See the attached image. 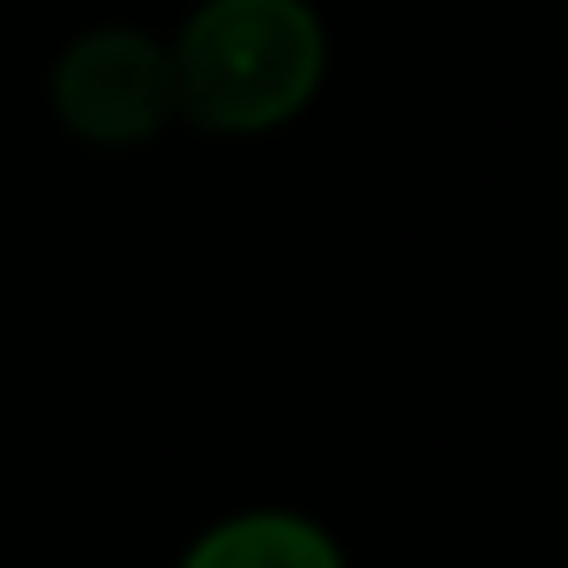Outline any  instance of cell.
Segmentation results:
<instances>
[{"label":"cell","mask_w":568,"mask_h":568,"mask_svg":"<svg viewBox=\"0 0 568 568\" xmlns=\"http://www.w3.org/2000/svg\"><path fill=\"white\" fill-rule=\"evenodd\" d=\"M328 41L308 0H207L174 48V108L201 128L254 134L308 108Z\"/></svg>","instance_id":"6da1fadb"},{"label":"cell","mask_w":568,"mask_h":568,"mask_svg":"<svg viewBox=\"0 0 568 568\" xmlns=\"http://www.w3.org/2000/svg\"><path fill=\"white\" fill-rule=\"evenodd\" d=\"M54 108L81 141H148L174 114V54L134 28H101L61 54Z\"/></svg>","instance_id":"7a4b0ae2"},{"label":"cell","mask_w":568,"mask_h":568,"mask_svg":"<svg viewBox=\"0 0 568 568\" xmlns=\"http://www.w3.org/2000/svg\"><path fill=\"white\" fill-rule=\"evenodd\" d=\"M181 568H342V548L302 515L261 508V515H234L207 528Z\"/></svg>","instance_id":"3957f363"}]
</instances>
